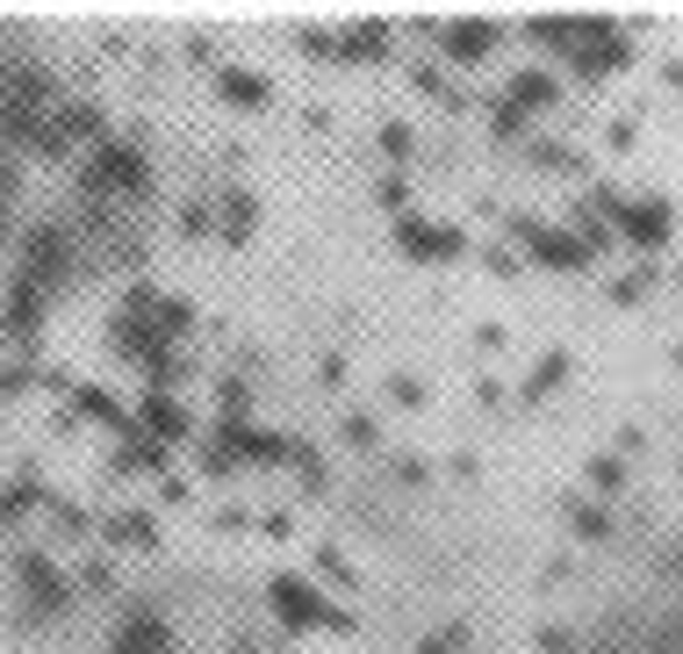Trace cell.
<instances>
[{"label":"cell","instance_id":"obj_1","mask_svg":"<svg viewBox=\"0 0 683 654\" xmlns=\"http://www.w3.org/2000/svg\"><path fill=\"white\" fill-rule=\"evenodd\" d=\"M209 231V151L115 51L0 22V324H123Z\"/></svg>","mask_w":683,"mask_h":654},{"label":"cell","instance_id":"obj_2","mask_svg":"<svg viewBox=\"0 0 683 654\" xmlns=\"http://www.w3.org/2000/svg\"><path fill=\"white\" fill-rule=\"evenodd\" d=\"M0 654H302L260 583L115 511L0 482Z\"/></svg>","mask_w":683,"mask_h":654}]
</instances>
